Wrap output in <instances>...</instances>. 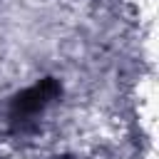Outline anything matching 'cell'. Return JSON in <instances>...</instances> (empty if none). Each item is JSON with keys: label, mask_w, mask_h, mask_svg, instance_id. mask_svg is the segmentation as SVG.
Returning <instances> with one entry per match:
<instances>
[{"label": "cell", "mask_w": 159, "mask_h": 159, "mask_svg": "<svg viewBox=\"0 0 159 159\" xmlns=\"http://www.w3.org/2000/svg\"><path fill=\"white\" fill-rule=\"evenodd\" d=\"M62 94V84L55 77H45L40 82H35L32 87L22 89L20 94L12 97L10 109H7V122L10 129L17 134L32 132L37 127V119L47 112V107L52 102H57Z\"/></svg>", "instance_id": "cell-1"}]
</instances>
